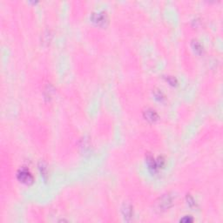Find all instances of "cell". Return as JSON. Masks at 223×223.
Instances as JSON below:
<instances>
[{"label":"cell","instance_id":"obj_1","mask_svg":"<svg viewBox=\"0 0 223 223\" xmlns=\"http://www.w3.org/2000/svg\"><path fill=\"white\" fill-rule=\"evenodd\" d=\"M173 205V198L169 194L163 195L160 197L156 202V208L160 212H165L168 210Z\"/></svg>","mask_w":223,"mask_h":223},{"label":"cell","instance_id":"obj_6","mask_svg":"<svg viewBox=\"0 0 223 223\" xmlns=\"http://www.w3.org/2000/svg\"><path fill=\"white\" fill-rule=\"evenodd\" d=\"M143 116L145 118V119L147 120L148 122H155L158 120L159 115L156 113V111H154V109H151V108H147L144 112H143Z\"/></svg>","mask_w":223,"mask_h":223},{"label":"cell","instance_id":"obj_8","mask_svg":"<svg viewBox=\"0 0 223 223\" xmlns=\"http://www.w3.org/2000/svg\"><path fill=\"white\" fill-rule=\"evenodd\" d=\"M38 167H39V171H40V174L42 175V177L46 180V177L48 175V169H47V166L44 161H40L38 164Z\"/></svg>","mask_w":223,"mask_h":223},{"label":"cell","instance_id":"obj_13","mask_svg":"<svg viewBox=\"0 0 223 223\" xmlns=\"http://www.w3.org/2000/svg\"><path fill=\"white\" fill-rule=\"evenodd\" d=\"M156 162H157L159 169H160V168H162L164 165H165V160H164L162 157H159V158L156 160Z\"/></svg>","mask_w":223,"mask_h":223},{"label":"cell","instance_id":"obj_3","mask_svg":"<svg viewBox=\"0 0 223 223\" xmlns=\"http://www.w3.org/2000/svg\"><path fill=\"white\" fill-rule=\"evenodd\" d=\"M17 178L21 183L25 184V185H31L34 181L33 175L30 173L28 169H26L24 167H22L18 170V174H17Z\"/></svg>","mask_w":223,"mask_h":223},{"label":"cell","instance_id":"obj_4","mask_svg":"<svg viewBox=\"0 0 223 223\" xmlns=\"http://www.w3.org/2000/svg\"><path fill=\"white\" fill-rule=\"evenodd\" d=\"M121 214L123 218L126 221H130L134 216V208L133 206L128 202L123 203L121 207Z\"/></svg>","mask_w":223,"mask_h":223},{"label":"cell","instance_id":"obj_11","mask_svg":"<svg viewBox=\"0 0 223 223\" xmlns=\"http://www.w3.org/2000/svg\"><path fill=\"white\" fill-rule=\"evenodd\" d=\"M187 203H188V205H189V207H196V203H195V200H194V198H193V197H192L190 195H187Z\"/></svg>","mask_w":223,"mask_h":223},{"label":"cell","instance_id":"obj_9","mask_svg":"<svg viewBox=\"0 0 223 223\" xmlns=\"http://www.w3.org/2000/svg\"><path fill=\"white\" fill-rule=\"evenodd\" d=\"M91 146V144H90V141L88 139H82V144L80 145V148L83 150L84 153H86V152L91 150V146Z\"/></svg>","mask_w":223,"mask_h":223},{"label":"cell","instance_id":"obj_2","mask_svg":"<svg viewBox=\"0 0 223 223\" xmlns=\"http://www.w3.org/2000/svg\"><path fill=\"white\" fill-rule=\"evenodd\" d=\"M91 20L94 24L99 27H106V25L108 24V22H109L108 17L106 15V12H94L91 15Z\"/></svg>","mask_w":223,"mask_h":223},{"label":"cell","instance_id":"obj_5","mask_svg":"<svg viewBox=\"0 0 223 223\" xmlns=\"http://www.w3.org/2000/svg\"><path fill=\"white\" fill-rule=\"evenodd\" d=\"M146 163L147 166H148V170L150 171L152 174H156L159 171L158 165L156 162V160L151 155V154H147L146 157Z\"/></svg>","mask_w":223,"mask_h":223},{"label":"cell","instance_id":"obj_14","mask_svg":"<svg viewBox=\"0 0 223 223\" xmlns=\"http://www.w3.org/2000/svg\"><path fill=\"white\" fill-rule=\"evenodd\" d=\"M194 220H193V218L191 217V216H185L184 218H182V219L180 220V222H185V223H187V222H192Z\"/></svg>","mask_w":223,"mask_h":223},{"label":"cell","instance_id":"obj_12","mask_svg":"<svg viewBox=\"0 0 223 223\" xmlns=\"http://www.w3.org/2000/svg\"><path fill=\"white\" fill-rule=\"evenodd\" d=\"M166 81L168 82L171 85H177V79L175 77H172V76H167L166 77Z\"/></svg>","mask_w":223,"mask_h":223},{"label":"cell","instance_id":"obj_7","mask_svg":"<svg viewBox=\"0 0 223 223\" xmlns=\"http://www.w3.org/2000/svg\"><path fill=\"white\" fill-rule=\"evenodd\" d=\"M191 45H192V48L194 50V52L195 53H197L198 55H200L203 52V47L201 44L200 43L198 40H193L192 43H191Z\"/></svg>","mask_w":223,"mask_h":223},{"label":"cell","instance_id":"obj_10","mask_svg":"<svg viewBox=\"0 0 223 223\" xmlns=\"http://www.w3.org/2000/svg\"><path fill=\"white\" fill-rule=\"evenodd\" d=\"M154 97L156 98V99H158L159 101H162L165 99V96L164 94L160 91V90H154Z\"/></svg>","mask_w":223,"mask_h":223}]
</instances>
